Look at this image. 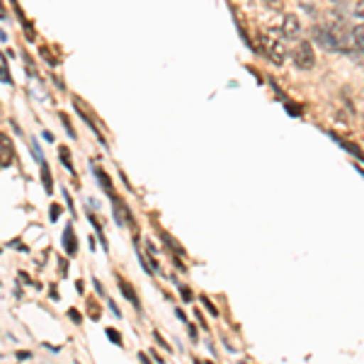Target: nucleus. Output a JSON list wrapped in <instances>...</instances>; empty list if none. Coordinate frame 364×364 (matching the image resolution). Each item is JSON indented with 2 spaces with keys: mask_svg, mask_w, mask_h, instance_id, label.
<instances>
[{
  "mask_svg": "<svg viewBox=\"0 0 364 364\" xmlns=\"http://www.w3.org/2000/svg\"><path fill=\"white\" fill-rule=\"evenodd\" d=\"M257 42H260V51L269 58V61H272V63H284L287 46L277 37V34H274V32H262L260 37H257Z\"/></svg>",
  "mask_w": 364,
  "mask_h": 364,
  "instance_id": "1",
  "label": "nucleus"
},
{
  "mask_svg": "<svg viewBox=\"0 0 364 364\" xmlns=\"http://www.w3.org/2000/svg\"><path fill=\"white\" fill-rule=\"evenodd\" d=\"M291 56H294V63L301 70H309V68L316 66V51H314V46H311L309 42L299 44L296 49L291 51Z\"/></svg>",
  "mask_w": 364,
  "mask_h": 364,
  "instance_id": "2",
  "label": "nucleus"
},
{
  "mask_svg": "<svg viewBox=\"0 0 364 364\" xmlns=\"http://www.w3.org/2000/svg\"><path fill=\"white\" fill-rule=\"evenodd\" d=\"M301 34V22L296 20V15L287 13L284 20H282V37L284 39H299Z\"/></svg>",
  "mask_w": 364,
  "mask_h": 364,
  "instance_id": "3",
  "label": "nucleus"
},
{
  "mask_svg": "<svg viewBox=\"0 0 364 364\" xmlns=\"http://www.w3.org/2000/svg\"><path fill=\"white\" fill-rule=\"evenodd\" d=\"M13 158H15L13 141L0 132V166H10V163H13Z\"/></svg>",
  "mask_w": 364,
  "mask_h": 364,
  "instance_id": "4",
  "label": "nucleus"
},
{
  "mask_svg": "<svg viewBox=\"0 0 364 364\" xmlns=\"http://www.w3.org/2000/svg\"><path fill=\"white\" fill-rule=\"evenodd\" d=\"M114 211H117V221H119V226H129L132 224L134 226V219L127 214V207H124V202H119V199H114Z\"/></svg>",
  "mask_w": 364,
  "mask_h": 364,
  "instance_id": "5",
  "label": "nucleus"
},
{
  "mask_svg": "<svg viewBox=\"0 0 364 364\" xmlns=\"http://www.w3.org/2000/svg\"><path fill=\"white\" fill-rule=\"evenodd\" d=\"M63 248H66L68 255H75V252H78V243H75V236H73V231H70V226L63 231Z\"/></svg>",
  "mask_w": 364,
  "mask_h": 364,
  "instance_id": "6",
  "label": "nucleus"
},
{
  "mask_svg": "<svg viewBox=\"0 0 364 364\" xmlns=\"http://www.w3.org/2000/svg\"><path fill=\"white\" fill-rule=\"evenodd\" d=\"M92 170H95V178L100 180V185H102V190L107 192V195H112V182H109V178H107V175H105V173H102V170H100V168H92Z\"/></svg>",
  "mask_w": 364,
  "mask_h": 364,
  "instance_id": "7",
  "label": "nucleus"
},
{
  "mask_svg": "<svg viewBox=\"0 0 364 364\" xmlns=\"http://www.w3.org/2000/svg\"><path fill=\"white\" fill-rule=\"evenodd\" d=\"M42 180H44V190H46V192H51V190H54V182H51L49 166H46V163H42Z\"/></svg>",
  "mask_w": 364,
  "mask_h": 364,
  "instance_id": "8",
  "label": "nucleus"
},
{
  "mask_svg": "<svg viewBox=\"0 0 364 364\" xmlns=\"http://www.w3.org/2000/svg\"><path fill=\"white\" fill-rule=\"evenodd\" d=\"M352 34H355V44L364 51V22H362V25H357L355 29H352Z\"/></svg>",
  "mask_w": 364,
  "mask_h": 364,
  "instance_id": "9",
  "label": "nucleus"
},
{
  "mask_svg": "<svg viewBox=\"0 0 364 364\" xmlns=\"http://www.w3.org/2000/svg\"><path fill=\"white\" fill-rule=\"evenodd\" d=\"M0 80H3V83H10V73H8V61H5L3 51H0Z\"/></svg>",
  "mask_w": 364,
  "mask_h": 364,
  "instance_id": "10",
  "label": "nucleus"
},
{
  "mask_svg": "<svg viewBox=\"0 0 364 364\" xmlns=\"http://www.w3.org/2000/svg\"><path fill=\"white\" fill-rule=\"evenodd\" d=\"M119 287H122V291H124V296H127V299H132V301L136 304V296H134V291L127 287V282H119ZM136 306H139V304H136Z\"/></svg>",
  "mask_w": 364,
  "mask_h": 364,
  "instance_id": "11",
  "label": "nucleus"
},
{
  "mask_svg": "<svg viewBox=\"0 0 364 364\" xmlns=\"http://www.w3.org/2000/svg\"><path fill=\"white\" fill-rule=\"evenodd\" d=\"M61 161H63V166H66L68 170H73V166H70V158H68V151H66V149H61Z\"/></svg>",
  "mask_w": 364,
  "mask_h": 364,
  "instance_id": "12",
  "label": "nucleus"
},
{
  "mask_svg": "<svg viewBox=\"0 0 364 364\" xmlns=\"http://www.w3.org/2000/svg\"><path fill=\"white\" fill-rule=\"evenodd\" d=\"M107 336H109V340H114V345H122V338H119V333H117V331H112V328H109V331H107Z\"/></svg>",
  "mask_w": 364,
  "mask_h": 364,
  "instance_id": "13",
  "label": "nucleus"
},
{
  "mask_svg": "<svg viewBox=\"0 0 364 364\" xmlns=\"http://www.w3.org/2000/svg\"><path fill=\"white\" fill-rule=\"evenodd\" d=\"M355 15H357V17H362V20H364V0H360V3L355 5Z\"/></svg>",
  "mask_w": 364,
  "mask_h": 364,
  "instance_id": "14",
  "label": "nucleus"
},
{
  "mask_svg": "<svg viewBox=\"0 0 364 364\" xmlns=\"http://www.w3.org/2000/svg\"><path fill=\"white\" fill-rule=\"evenodd\" d=\"M58 214H61V209H58L56 204H54V207H51V221H56V219H58Z\"/></svg>",
  "mask_w": 364,
  "mask_h": 364,
  "instance_id": "15",
  "label": "nucleus"
},
{
  "mask_svg": "<svg viewBox=\"0 0 364 364\" xmlns=\"http://www.w3.org/2000/svg\"><path fill=\"white\" fill-rule=\"evenodd\" d=\"M68 316H70V318H73L75 323H80V314H78V311H73V309H70V311H68Z\"/></svg>",
  "mask_w": 364,
  "mask_h": 364,
  "instance_id": "16",
  "label": "nucleus"
},
{
  "mask_svg": "<svg viewBox=\"0 0 364 364\" xmlns=\"http://www.w3.org/2000/svg\"><path fill=\"white\" fill-rule=\"evenodd\" d=\"M180 291H182V296H185V299H187V301H190V299H192V294H190V291H187V289H185V287H180Z\"/></svg>",
  "mask_w": 364,
  "mask_h": 364,
  "instance_id": "17",
  "label": "nucleus"
}]
</instances>
